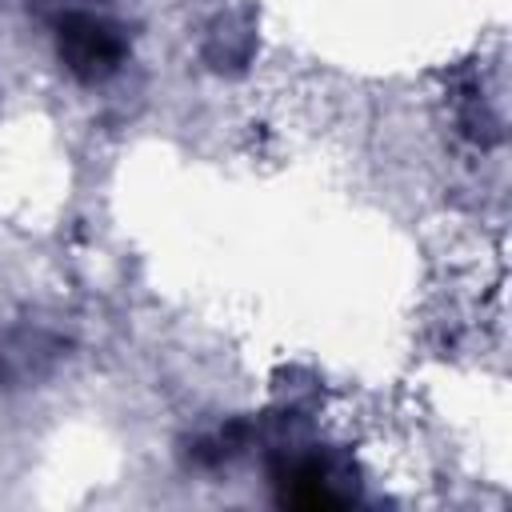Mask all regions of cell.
<instances>
[{
    "instance_id": "6da1fadb",
    "label": "cell",
    "mask_w": 512,
    "mask_h": 512,
    "mask_svg": "<svg viewBox=\"0 0 512 512\" xmlns=\"http://www.w3.org/2000/svg\"><path fill=\"white\" fill-rule=\"evenodd\" d=\"M56 52L64 60V68L84 80V84H96V80H108L124 56H128V40L120 32L116 20L108 16H96V12H72L60 20V32H56Z\"/></svg>"
}]
</instances>
